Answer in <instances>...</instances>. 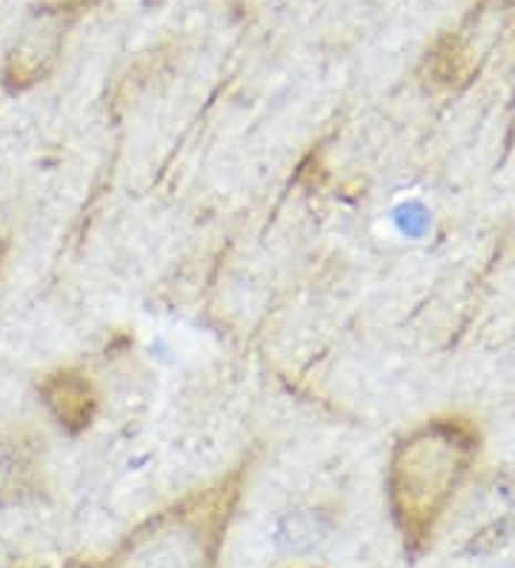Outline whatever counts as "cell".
<instances>
[{
  "label": "cell",
  "mask_w": 515,
  "mask_h": 568,
  "mask_svg": "<svg viewBox=\"0 0 515 568\" xmlns=\"http://www.w3.org/2000/svg\"><path fill=\"white\" fill-rule=\"evenodd\" d=\"M41 399L55 416V423L69 434H81L97 414V390L90 376L78 367H61L41 379Z\"/></svg>",
  "instance_id": "obj_3"
},
{
  "label": "cell",
  "mask_w": 515,
  "mask_h": 568,
  "mask_svg": "<svg viewBox=\"0 0 515 568\" xmlns=\"http://www.w3.org/2000/svg\"><path fill=\"white\" fill-rule=\"evenodd\" d=\"M72 21H75L72 3L41 7L29 14L23 29L14 38L12 49H9L7 63H3V83L9 90H29L55 70Z\"/></svg>",
  "instance_id": "obj_2"
},
{
  "label": "cell",
  "mask_w": 515,
  "mask_h": 568,
  "mask_svg": "<svg viewBox=\"0 0 515 568\" xmlns=\"http://www.w3.org/2000/svg\"><path fill=\"white\" fill-rule=\"evenodd\" d=\"M43 439L29 430H3L0 434V506L21 503L41 491L43 483Z\"/></svg>",
  "instance_id": "obj_4"
},
{
  "label": "cell",
  "mask_w": 515,
  "mask_h": 568,
  "mask_svg": "<svg viewBox=\"0 0 515 568\" xmlns=\"http://www.w3.org/2000/svg\"><path fill=\"white\" fill-rule=\"evenodd\" d=\"M235 488L220 483L218 488L184 499L135 537H130L115 568H213L220 523H227Z\"/></svg>",
  "instance_id": "obj_1"
}]
</instances>
